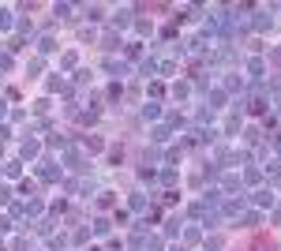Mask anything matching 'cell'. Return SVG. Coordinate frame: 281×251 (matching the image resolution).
<instances>
[{"label":"cell","instance_id":"obj_1","mask_svg":"<svg viewBox=\"0 0 281 251\" xmlns=\"http://www.w3.org/2000/svg\"><path fill=\"white\" fill-rule=\"evenodd\" d=\"M240 210H244V195H240V199H229V203L221 206V214H225V218H236Z\"/></svg>","mask_w":281,"mask_h":251},{"label":"cell","instance_id":"obj_2","mask_svg":"<svg viewBox=\"0 0 281 251\" xmlns=\"http://www.w3.org/2000/svg\"><path fill=\"white\" fill-rule=\"evenodd\" d=\"M255 203H259V206H274V191H266V188L255 191Z\"/></svg>","mask_w":281,"mask_h":251},{"label":"cell","instance_id":"obj_3","mask_svg":"<svg viewBox=\"0 0 281 251\" xmlns=\"http://www.w3.org/2000/svg\"><path fill=\"white\" fill-rule=\"evenodd\" d=\"M221 188H225V191H240V176H236V173H229V176L221 180Z\"/></svg>","mask_w":281,"mask_h":251},{"label":"cell","instance_id":"obj_4","mask_svg":"<svg viewBox=\"0 0 281 251\" xmlns=\"http://www.w3.org/2000/svg\"><path fill=\"white\" fill-rule=\"evenodd\" d=\"M112 23H116V27H124V23H131V8H120V12H116V19H112Z\"/></svg>","mask_w":281,"mask_h":251},{"label":"cell","instance_id":"obj_5","mask_svg":"<svg viewBox=\"0 0 281 251\" xmlns=\"http://www.w3.org/2000/svg\"><path fill=\"white\" fill-rule=\"evenodd\" d=\"M263 71H266V68H263V60H248V75H255V79H259Z\"/></svg>","mask_w":281,"mask_h":251},{"label":"cell","instance_id":"obj_6","mask_svg":"<svg viewBox=\"0 0 281 251\" xmlns=\"http://www.w3.org/2000/svg\"><path fill=\"white\" fill-rule=\"evenodd\" d=\"M142 116H146V120H157V116H161V105H154V101H150V105L142 109Z\"/></svg>","mask_w":281,"mask_h":251},{"label":"cell","instance_id":"obj_7","mask_svg":"<svg viewBox=\"0 0 281 251\" xmlns=\"http://www.w3.org/2000/svg\"><path fill=\"white\" fill-rule=\"evenodd\" d=\"M105 68H109L112 75H127V64H116V60H105Z\"/></svg>","mask_w":281,"mask_h":251},{"label":"cell","instance_id":"obj_8","mask_svg":"<svg viewBox=\"0 0 281 251\" xmlns=\"http://www.w3.org/2000/svg\"><path fill=\"white\" fill-rule=\"evenodd\" d=\"M38 173H42V180H56V169H53V165H49V161H45V165H42V169H38Z\"/></svg>","mask_w":281,"mask_h":251},{"label":"cell","instance_id":"obj_9","mask_svg":"<svg viewBox=\"0 0 281 251\" xmlns=\"http://www.w3.org/2000/svg\"><path fill=\"white\" fill-rule=\"evenodd\" d=\"M38 49H42V53H53V49H56V42H53V38H49V34H45L42 42H38Z\"/></svg>","mask_w":281,"mask_h":251},{"label":"cell","instance_id":"obj_10","mask_svg":"<svg viewBox=\"0 0 281 251\" xmlns=\"http://www.w3.org/2000/svg\"><path fill=\"white\" fill-rule=\"evenodd\" d=\"M12 27V12H8V8H0V30H8Z\"/></svg>","mask_w":281,"mask_h":251},{"label":"cell","instance_id":"obj_11","mask_svg":"<svg viewBox=\"0 0 281 251\" xmlns=\"http://www.w3.org/2000/svg\"><path fill=\"white\" fill-rule=\"evenodd\" d=\"M266 173H270V176H281V157H274V161H270Z\"/></svg>","mask_w":281,"mask_h":251},{"label":"cell","instance_id":"obj_12","mask_svg":"<svg viewBox=\"0 0 281 251\" xmlns=\"http://www.w3.org/2000/svg\"><path fill=\"white\" fill-rule=\"evenodd\" d=\"M255 27L266 30V27H274V19H270V15H259V19H255Z\"/></svg>","mask_w":281,"mask_h":251},{"label":"cell","instance_id":"obj_13","mask_svg":"<svg viewBox=\"0 0 281 251\" xmlns=\"http://www.w3.org/2000/svg\"><path fill=\"white\" fill-rule=\"evenodd\" d=\"M165 233H169V236H176V233H180V218H172V221L165 225Z\"/></svg>","mask_w":281,"mask_h":251},{"label":"cell","instance_id":"obj_14","mask_svg":"<svg viewBox=\"0 0 281 251\" xmlns=\"http://www.w3.org/2000/svg\"><path fill=\"white\" fill-rule=\"evenodd\" d=\"M53 12H56V19H68V15H71V8H68V4H56Z\"/></svg>","mask_w":281,"mask_h":251},{"label":"cell","instance_id":"obj_15","mask_svg":"<svg viewBox=\"0 0 281 251\" xmlns=\"http://www.w3.org/2000/svg\"><path fill=\"white\" fill-rule=\"evenodd\" d=\"M157 71H161V75H172V71H176V64H172V60H165V64H157Z\"/></svg>","mask_w":281,"mask_h":251},{"label":"cell","instance_id":"obj_16","mask_svg":"<svg viewBox=\"0 0 281 251\" xmlns=\"http://www.w3.org/2000/svg\"><path fill=\"white\" fill-rule=\"evenodd\" d=\"M270 60H274V64H281V49H274V53H270Z\"/></svg>","mask_w":281,"mask_h":251},{"label":"cell","instance_id":"obj_17","mask_svg":"<svg viewBox=\"0 0 281 251\" xmlns=\"http://www.w3.org/2000/svg\"><path fill=\"white\" fill-rule=\"evenodd\" d=\"M4 112H8V105H4V101H0V116H4Z\"/></svg>","mask_w":281,"mask_h":251}]
</instances>
